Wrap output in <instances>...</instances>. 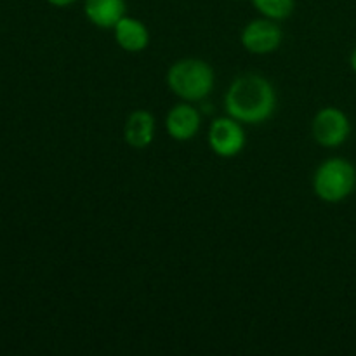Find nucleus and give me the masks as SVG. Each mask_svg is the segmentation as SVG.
<instances>
[{
  "label": "nucleus",
  "instance_id": "nucleus-1",
  "mask_svg": "<svg viewBox=\"0 0 356 356\" xmlns=\"http://www.w3.org/2000/svg\"><path fill=\"white\" fill-rule=\"evenodd\" d=\"M277 96L264 76H238L226 92V110L229 117L245 124H263L273 115Z\"/></svg>",
  "mask_w": 356,
  "mask_h": 356
},
{
  "label": "nucleus",
  "instance_id": "nucleus-2",
  "mask_svg": "<svg viewBox=\"0 0 356 356\" xmlns=\"http://www.w3.org/2000/svg\"><path fill=\"white\" fill-rule=\"evenodd\" d=\"M169 87L186 101H200L214 87V72L200 59H183L172 65L167 73Z\"/></svg>",
  "mask_w": 356,
  "mask_h": 356
},
{
  "label": "nucleus",
  "instance_id": "nucleus-3",
  "mask_svg": "<svg viewBox=\"0 0 356 356\" xmlns=\"http://www.w3.org/2000/svg\"><path fill=\"white\" fill-rule=\"evenodd\" d=\"M356 186V169L344 159H330L315 172L313 188L322 200L329 204L344 200Z\"/></svg>",
  "mask_w": 356,
  "mask_h": 356
},
{
  "label": "nucleus",
  "instance_id": "nucleus-4",
  "mask_svg": "<svg viewBox=\"0 0 356 356\" xmlns=\"http://www.w3.org/2000/svg\"><path fill=\"white\" fill-rule=\"evenodd\" d=\"M351 131L346 113L337 108H323L313 120V138L325 148H336L343 145Z\"/></svg>",
  "mask_w": 356,
  "mask_h": 356
},
{
  "label": "nucleus",
  "instance_id": "nucleus-5",
  "mask_svg": "<svg viewBox=\"0 0 356 356\" xmlns=\"http://www.w3.org/2000/svg\"><path fill=\"white\" fill-rule=\"evenodd\" d=\"M209 143L211 148L219 156H235L245 146V134L235 118H218L212 122L209 131Z\"/></svg>",
  "mask_w": 356,
  "mask_h": 356
},
{
  "label": "nucleus",
  "instance_id": "nucleus-6",
  "mask_svg": "<svg viewBox=\"0 0 356 356\" xmlns=\"http://www.w3.org/2000/svg\"><path fill=\"white\" fill-rule=\"evenodd\" d=\"M282 42V30L270 19H256L245 26L242 44L252 54H270Z\"/></svg>",
  "mask_w": 356,
  "mask_h": 356
},
{
  "label": "nucleus",
  "instance_id": "nucleus-7",
  "mask_svg": "<svg viewBox=\"0 0 356 356\" xmlns=\"http://www.w3.org/2000/svg\"><path fill=\"white\" fill-rule=\"evenodd\" d=\"M200 129V115L190 104H177L167 115V131L177 141L195 138Z\"/></svg>",
  "mask_w": 356,
  "mask_h": 356
},
{
  "label": "nucleus",
  "instance_id": "nucleus-8",
  "mask_svg": "<svg viewBox=\"0 0 356 356\" xmlns=\"http://www.w3.org/2000/svg\"><path fill=\"white\" fill-rule=\"evenodd\" d=\"M125 141L132 148H146L155 136V118L149 111L138 110L125 122Z\"/></svg>",
  "mask_w": 356,
  "mask_h": 356
},
{
  "label": "nucleus",
  "instance_id": "nucleus-9",
  "mask_svg": "<svg viewBox=\"0 0 356 356\" xmlns=\"http://www.w3.org/2000/svg\"><path fill=\"white\" fill-rule=\"evenodd\" d=\"M115 37L124 51L139 52L148 45L149 35L145 24L134 17L124 16L115 24Z\"/></svg>",
  "mask_w": 356,
  "mask_h": 356
},
{
  "label": "nucleus",
  "instance_id": "nucleus-10",
  "mask_svg": "<svg viewBox=\"0 0 356 356\" xmlns=\"http://www.w3.org/2000/svg\"><path fill=\"white\" fill-rule=\"evenodd\" d=\"M86 14L96 26L115 28L125 16V0H86Z\"/></svg>",
  "mask_w": 356,
  "mask_h": 356
},
{
  "label": "nucleus",
  "instance_id": "nucleus-11",
  "mask_svg": "<svg viewBox=\"0 0 356 356\" xmlns=\"http://www.w3.org/2000/svg\"><path fill=\"white\" fill-rule=\"evenodd\" d=\"M261 14L270 19H285L294 10V0H252Z\"/></svg>",
  "mask_w": 356,
  "mask_h": 356
},
{
  "label": "nucleus",
  "instance_id": "nucleus-12",
  "mask_svg": "<svg viewBox=\"0 0 356 356\" xmlns=\"http://www.w3.org/2000/svg\"><path fill=\"white\" fill-rule=\"evenodd\" d=\"M49 2H51L52 6L65 7V6H70V3H73V2H75V0H49Z\"/></svg>",
  "mask_w": 356,
  "mask_h": 356
},
{
  "label": "nucleus",
  "instance_id": "nucleus-13",
  "mask_svg": "<svg viewBox=\"0 0 356 356\" xmlns=\"http://www.w3.org/2000/svg\"><path fill=\"white\" fill-rule=\"evenodd\" d=\"M351 66H353V70H355V73H356V49H355L353 56H351Z\"/></svg>",
  "mask_w": 356,
  "mask_h": 356
}]
</instances>
